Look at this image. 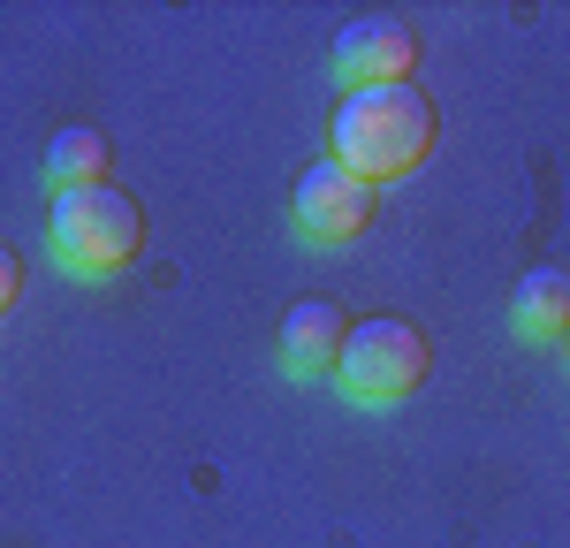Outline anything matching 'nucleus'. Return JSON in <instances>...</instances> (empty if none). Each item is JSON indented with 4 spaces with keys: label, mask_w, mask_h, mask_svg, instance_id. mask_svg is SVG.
<instances>
[{
    "label": "nucleus",
    "mask_w": 570,
    "mask_h": 548,
    "mask_svg": "<svg viewBox=\"0 0 570 548\" xmlns=\"http://www.w3.org/2000/svg\"><path fill=\"white\" fill-rule=\"evenodd\" d=\"M335 168H351L357 183H395L411 176L426 153H434V99L419 85H373L351 91L335 107V130H327Z\"/></svg>",
    "instance_id": "obj_1"
},
{
    "label": "nucleus",
    "mask_w": 570,
    "mask_h": 548,
    "mask_svg": "<svg viewBox=\"0 0 570 548\" xmlns=\"http://www.w3.org/2000/svg\"><path fill=\"white\" fill-rule=\"evenodd\" d=\"M137 244H145V206L115 183H85V190H53V214H46V252L53 267L99 282V274L130 267Z\"/></svg>",
    "instance_id": "obj_2"
},
{
    "label": "nucleus",
    "mask_w": 570,
    "mask_h": 548,
    "mask_svg": "<svg viewBox=\"0 0 570 548\" xmlns=\"http://www.w3.org/2000/svg\"><path fill=\"white\" fill-rule=\"evenodd\" d=\"M426 327L419 320H351V343H343V365H335V381H343V397L351 404H403L419 381H426Z\"/></svg>",
    "instance_id": "obj_3"
},
{
    "label": "nucleus",
    "mask_w": 570,
    "mask_h": 548,
    "mask_svg": "<svg viewBox=\"0 0 570 548\" xmlns=\"http://www.w3.org/2000/svg\"><path fill=\"white\" fill-rule=\"evenodd\" d=\"M289 222H297L305 244H351V236L373 228V183H357L351 168L320 160V168H305L297 190H289Z\"/></svg>",
    "instance_id": "obj_4"
},
{
    "label": "nucleus",
    "mask_w": 570,
    "mask_h": 548,
    "mask_svg": "<svg viewBox=\"0 0 570 548\" xmlns=\"http://www.w3.org/2000/svg\"><path fill=\"white\" fill-rule=\"evenodd\" d=\"M419 69V31L411 23H389V16H365L335 39V77L351 91H373V85H411Z\"/></svg>",
    "instance_id": "obj_5"
},
{
    "label": "nucleus",
    "mask_w": 570,
    "mask_h": 548,
    "mask_svg": "<svg viewBox=\"0 0 570 548\" xmlns=\"http://www.w3.org/2000/svg\"><path fill=\"white\" fill-rule=\"evenodd\" d=\"M343 343H351V313L335 297H297L289 320H282V365L312 381V373H335L343 365Z\"/></svg>",
    "instance_id": "obj_6"
},
{
    "label": "nucleus",
    "mask_w": 570,
    "mask_h": 548,
    "mask_svg": "<svg viewBox=\"0 0 570 548\" xmlns=\"http://www.w3.org/2000/svg\"><path fill=\"white\" fill-rule=\"evenodd\" d=\"M510 335H518V343H532V351L570 335V274L563 267L518 274V290H510Z\"/></svg>",
    "instance_id": "obj_7"
},
{
    "label": "nucleus",
    "mask_w": 570,
    "mask_h": 548,
    "mask_svg": "<svg viewBox=\"0 0 570 548\" xmlns=\"http://www.w3.org/2000/svg\"><path fill=\"white\" fill-rule=\"evenodd\" d=\"M46 183L53 190H85V183H107V130H53L46 137Z\"/></svg>",
    "instance_id": "obj_8"
},
{
    "label": "nucleus",
    "mask_w": 570,
    "mask_h": 548,
    "mask_svg": "<svg viewBox=\"0 0 570 548\" xmlns=\"http://www.w3.org/2000/svg\"><path fill=\"white\" fill-rule=\"evenodd\" d=\"M16 297H23V260H16V252L0 244V320L16 313Z\"/></svg>",
    "instance_id": "obj_9"
},
{
    "label": "nucleus",
    "mask_w": 570,
    "mask_h": 548,
    "mask_svg": "<svg viewBox=\"0 0 570 548\" xmlns=\"http://www.w3.org/2000/svg\"><path fill=\"white\" fill-rule=\"evenodd\" d=\"M563 359H570V335H563Z\"/></svg>",
    "instance_id": "obj_10"
}]
</instances>
